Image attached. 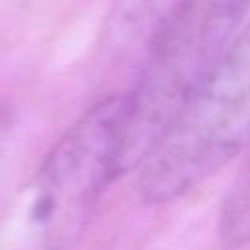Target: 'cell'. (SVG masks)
I'll use <instances>...</instances> for the list:
<instances>
[{
  "label": "cell",
  "instance_id": "1",
  "mask_svg": "<svg viewBox=\"0 0 250 250\" xmlns=\"http://www.w3.org/2000/svg\"><path fill=\"white\" fill-rule=\"evenodd\" d=\"M250 146V21L137 166L145 203L166 205Z\"/></svg>",
  "mask_w": 250,
  "mask_h": 250
},
{
  "label": "cell",
  "instance_id": "2",
  "mask_svg": "<svg viewBox=\"0 0 250 250\" xmlns=\"http://www.w3.org/2000/svg\"><path fill=\"white\" fill-rule=\"evenodd\" d=\"M127 96H107L59 137L23 199V250H72L105 189L125 174Z\"/></svg>",
  "mask_w": 250,
  "mask_h": 250
},
{
  "label": "cell",
  "instance_id": "3",
  "mask_svg": "<svg viewBox=\"0 0 250 250\" xmlns=\"http://www.w3.org/2000/svg\"><path fill=\"white\" fill-rule=\"evenodd\" d=\"M250 0H178L158 23L137 84L127 92L125 174L207 78L236 33Z\"/></svg>",
  "mask_w": 250,
  "mask_h": 250
},
{
  "label": "cell",
  "instance_id": "4",
  "mask_svg": "<svg viewBox=\"0 0 250 250\" xmlns=\"http://www.w3.org/2000/svg\"><path fill=\"white\" fill-rule=\"evenodd\" d=\"M217 234L227 250H238L250 244V160L221 201Z\"/></svg>",
  "mask_w": 250,
  "mask_h": 250
}]
</instances>
